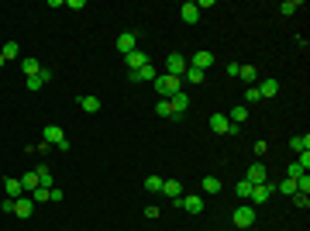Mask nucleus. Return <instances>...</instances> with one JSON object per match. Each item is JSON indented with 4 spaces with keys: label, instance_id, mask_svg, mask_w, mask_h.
Here are the masks:
<instances>
[{
    "label": "nucleus",
    "instance_id": "1",
    "mask_svg": "<svg viewBox=\"0 0 310 231\" xmlns=\"http://www.w3.org/2000/svg\"><path fill=\"white\" fill-rule=\"evenodd\" d=\"M155 90L162 93V100H169L172 93H179V90H183V79H179V76H169V73H165V76H155Z\"/></svg>",
    "mask_w": 310,
    "mask_h": 231
},
{
    "label": "nucleus",
    "instance_id": "2",
    "mask_svg": "<svg viewBox=\"0 0 310 231\" xmlns=\"http://www.w3.org/2000/svg\"><path fill=\"white\" fill-rule=\"evenodd\" d=\"M186 69H190V62H186L179 52H172V56L165 59V73H169V76H179V79H183V73H186Z\"/></svg>",
    "mask_w": 310,
    "mask_h": 231
},
{
    "label": "nucleus",
    "instance_id": "3",
    "mask_svg": "<svg viewBox=\"0 0 310 231\" xmlns=\"http://www.w3.org/2000/svg\"><path fill=\"white\" fill-rule=\"evenodd\" d=\"M135 49H138V35H135V31H121V35H117V52L128 56V52H135Z\"/></svg>",
    "mask_w": 310,
    "mask_h": 231
},
{
    "label": "nucleus",
    "instance_id": "4",
    "mask_svg": "<svg viewBox=\"0 0 310 231\" xmlns=\"http://www.w3.org/2000/svg\"><path fill=\"white\" fill-rule=\"evenodd\" d=\"M234 225H238V228H252V225H255V207L241 204V207L234 211Z\"/></svg>",
    "mask_w": 310,
    "mask_h": 231
},
{
    "label": "nucleus",
    "instance_id": "5",
    "mask_svg": "<svg viewBox=\"0 0 310 231\" xmlns=\"http://www.w3.org/2000/svg\"><path fill=\"white\" fill-rule=\"evenodd\" d=\"M169 104H172V114H176V117H183V114L190 111V93H183V90H179V93H172V97H169Z\"/></svg>",
    "mask_w": 310,
    "mask_h": 231
},
{
    "label": "nucleus",
    "instance_id": "6",
    "mask_svg": "<svg viewBox=\"0 0 310 231\" xmlns=\"http://www.w3.org/2000/svg\"><path fill=\"white\" fill-rule=\"evenodd\" d=\"M245 179H248L252 186H258V183H269V173H265V166H262V162H252V166H248V176H245Z\"/></svg>",
    "mask_w": 310,
    "mask_h": 231
},
{
    "label": "nucleus",
    "instance_id": "7",
    "mask_svg": "<svg viewBox=\"0 0 310 231\" xmlns=\"http://www.w3.org/2000/svg\"><path fill=\"white\" fill-rule=\"evenodd\" d=\"M162 193H165L172 204H179V200H183V183H179V179H162Z\"/></svg>",
    "mask_w": 310,
    "mask_h": 231
},
{
    "label": "nucleus",
    "instance_id": "8",
    "mask_svg": "<svg viewBox=\"0 0 310 231\" xmlns=\"http://www.w3.org/2000/svg\"><path fill=\"white\" fill-rule=\"evenodd\" d=\"M269 197H272V183H258V186H252V193H248L252 204H265Z\"/></svg>",
    "mask_w": 310,
    "mask_h": 231
},
{
    "label": "nucleus",
    "instance_id": "9",
    "mask_svg": "<svg viewBox=\"0 0 310 231\" xmlns=\"http://www.w3.org/2000/svg\"><path fill=\"white\" fill-rule=\"evenodd\" d=\"M176 207H183V211H186V214H200V211H204V200H200V197H197V193H190V197H186V193H183V200H179V204H176Z\"/></svg>",
    "mask_w": 310,
    "mask_h": 231
},
{
    "label": "nucleus",
    "instance_id": "10",
    "mask_svg": "<svg viewBox=\"0 0 310 231\" xmlns=\"http://www.w3.org/2000/svg\"><path fill=\"white\" fill-rule=\"evenodd\" d=\"M124 62L131 66V73H138L142 66H149V56H145L142 49H135V52H128V56H124Z\"/></svg>",
    "mask_w": 310,
    "mask_h": 231
},
{
    "label": "nucleus",
    "instance_id": "11",
    "mask_svg": "<svg viewBox=\"0 0 310 231\" xmlns=\"http://www.w3.org/2000/svg\"><path fill=\"white\" fill-rule=\"evenodd\" d=\"M14 214H17V218H31V214H35V200H31V197H17V200H14Z\"/></svg>",
    "mask_w": 310,
    "mask_h": 231
},
{
    "label": "nucleus",
    "instance_id": "12",
    "mask_svg": "<svg viewBox=\"0 0 310 231\" xmlns=\"http://www.w3.org/2000/svg\"><path fill=\"white\" fill-rule=\"evenodd\" d=\"M155 76H158V73H155V66H142L138 73H128V79H131V83H155Z\"/></svg>",
    "mask_w": 310,
    "mask_h": 231
},
{
    "label": "nucleus",
    "instance_id": "13",
    "mask_svg": "<svg viewBox=\"0 0 310 231\" xmlns=\"http://www.w3.org/2000/svg\"><path fill=\"white\" fill-rule=\"evenodd\" d=\"M190 66H193V69H200V73H207V66H214V52H207V49H204V52H197Z\"/></svg>",
    "mask_w": 310,
    "mask_h": 231
},
{
    "label": "nucleus",
    "instance_id": "14",
    "mask_svg": "<svg viewBox=\"0 0 310 231\" xmlns=\"http://www.w3.org/2000/svg\"><path fill=\"white\" fill-rule=\"evenodd\" d=\"M210 131H214V135H228V131H231L228 114H214V117H210Z\"/></svg>",
    "mask_w": 310,
    "mask_h": 231
},
{
    "label": "nucleus",
    "instance_id": "15",
    "mask_svg": "<svg viewBox=\"0 0 310 231\" xmlns=\"http://www.w3.org/2000/svg\"><path fill=\"white\" fill-rule=\"evenodd\" d=\"M3 193H7V200H17V197H24V186H21V179H3Z\"/></svg>",
    "mask_w": 310,
    "mask_h": 231
},
{
    "label": "nucleus",
    "instance_id": "16",
    "mask_svg": "<svg viewBox=\"0 0 310 231\" xmlns=\"http://www.w3.org/2000/svg\"><path fill=\"white\" fill-rule=\"evenodd\" d=\"M76 100H79V107H83L86 114H97V111H100V97H93V93H79Z\"/></svg>",
    "mask_w": 310,
    "mask_h": 231
},
{
    "label": "nucleus",
    "instance_id": "17",
    "mask_svg": "<svg viewBox=\"0 0 310 231\" xmlns=\"http://www.w3.org/2000/svg\"><path fill=\"white\" fill-rule=\"evenodd\" d=\"M179 17H183L186 24H197V21H200V10H197V3H183V7H179Z\"/></svg>",
    "mask_w": 310,
    "mask_h": 231
},
{
    "label": "nucleus",
    "instance_id": "18",
    "mask_svg": "<svg viewBox=\"0 0 310 231\" xmlns=\"http://www.w3.org/2000/svg\"><path fill=\"white\" fill-rule=\"evenodd\" d=\"M258 93H262V100L265 97H276L279 93V83L276 79H258Z\"/></svg>",
    "mask_w": 310,
    "mask_h": 231
},
{
    "label": "nucleus",
    "instance_id": "19",
    "mask_svg": "<svg viewBox=\"0 0 310 231\" xmlns=\"http://www.w3.org/2000/svg\"><path fill=\"white\" fill-rule=\"evenodd\" d=\"M21 69H24V76L31 79V76H38V73H42V62L28 56V59H21Z\"/></svg>",
    "mask_w": 310,
    "mask_h": 231
},
{
    "label": "nucleus",
    "instance_id": "20",
    "mask_svg": "<svg viewBox=\"0 0 310 231\" xmlns=\"http://www.w3.org/2000/svg\"><path fill=\"white\" fill-rule=\"evenodd\" d=\"M290 149H293L297 155L307 152V149H310V135H293V138H290Z\"/></svg>",
    "mask_w": 310,
    "mask_h": 231
},
{
    "label": "nucleus",
    "instance_id": "21",
    "mask_svg": "<svg viewBox=\"0 0 310 231\" xmlns=\"http://www.w3.org/2000/svg\"><path fill=\"white\" fill-rule=\"evenodd\" d=\"M35 176H38V186L52 190V169H49V166H38V169H35Z\"/></svg>",
    "mask_w": 310,
    "mask_h": 231
},
{
    "label": "nucleus",
    "instance_id": "22",
    "mask_svg": "<svg viewBox=\"0 0 310 231\" xmlns=\"http://www.w3.org/2000/svg\"><path fill=\"white\" fill-rule=\"evenodd\" d=\"M238 76L245 79L248 86H255V83H258V69H255V66H241V69H238Z\"/></svg>",
    "mask_w": 310,
    "mask_h": 231
},
{
    "label": "nucleus",
    "instance_id": "23",
    "mask_svg": "<svg viewBox=\"0 0 310 231\" xmlns=\"http://www.w3.org/2000/svg\"><path fill=\"white\" fill-rule=\"evenodd\" d=\"M0 56H3L7 62H10V59H21V45H17V42H7V45L0 49Z\"/></svg>",
    "mask_w": 310,
    "mask_h": 231
},
{
    "label": "nucleus",
    "instance_id": "24",
    "mask_svg": "<svg viewBox=\"0 0 310 231\" xmlns=\"http://www.w3.org/2000/svg\"><path fill=\"white\" fill-rule=\"evenodd\" d=\"M228 121H231V124H241V121H248V107H245V104H238L231 114H228Z\"/></svg>",
    "mask_w": 310,
    "mask_h": 231
},
{
    "label": "nucleus",
    "instance_id": "25",
    "mask_svg": "<svg viewBox=\"0 0 310 231\" xmlns=\"http://www.w3.org/2000/svg\"><path fill=\"white\" fill-rule=\"evenodd\" d=\"M272 190H279L283 197H293V193H297V183H293V179L286 176V179H279V186H272Z\"/></svg>",
    "mask_w": 310,
    "mask_h": 231
},
{
    "label": "nucleus",
    "instance_id": "26",
    "mask_svg": "<svg viewBox=\"0 0 310 231\" xmlns=\"http://www.w3.org/2000/svg\"><path fill=\"white\" fill-rule=\"evenodd\" d=\"M21 186H24L28 193H35V190H38V176H35V173H24V176H21Z\"/></svg>",
    "mask_w": 310,
    "mask_h": 231
},
{
    "label": "nucleus",
    "instance_id": "27",
    "mask_svg": "<svg viewBox=\"0 0 310 231\" xmlns=\"http://www.w3.org/2000/svg\"><path fill=\"white\" fill-rule=\"evenodd\" d=\"M204 193H221V179L217 176H204Z\"/></svg>",
    "mask_w": 310,
    "mask_h": 231
},
{
    "label": "nucleus",
    "instance_id": "28",
    "mask_svg": "<svg viewBox=\"0 0 310 231\" xmlns=\"http://www.w3.org/2000/svg\"><path fill=\"white\" fill-rule=\"evenodd\" d=\"M183 76H186V83H190V86H200V83H204V73H200V69H193V66H190Z\"/></svg>",
    "mask_w": 310,
    "mask_h": 231
},
{
    "label": "nucleus",
    "instance_id": "29",
    "mask_svg": "<svg viewBox=\"0 0 310 231\" xmlns=\"http://www.w3.org/2000/svg\"><path fill=\"white\" fill-rule=\"evenodd\" d=\"M145 190L149 193H162V176H145Z\"/></svg>",
    "mask_w": 310,
    "mask_h": 231
},
{
    "label": "nucleus",
    "instance_id": "30",
    "mask_svg": "<svg viewBox=\"0 0 310 231\" xmlns=\"http://www.w3.org/2000/svg\"><path fill=\"white\" fill-rule=\"evenodd\" d=\"M155 114H158V117H176V114H172V104H169V100H158V104H155Z\"/></svg>",
    "mask_w": 310,
    "mask_h": 231
},
{
    "label": "nucleus",
    "instance_id": "31",
    "mask_svg": "<svg viewBox=\"0 0 310 231\" xmlns=\"http://www.w3.org/2000/svg\"><path fill=\"white\" fill-rule=\"evenodd\" d=\"M297 10H300V0H286V3H279V14H286V17L297 14Z\"/></svg>",
    "mask_w": 310,
    "mask_h": 231
},
{
    "label": "nucleus",
    "instance_id": "32",
    "mask_svg": "<svg viewBox=\"0 0 310 231\" xmlns=\"http://www.w3.org/2000/svg\"><path fill=\"white\" fill-rule=\"evenodd\" d=\"M258 100H262L258 86H248V90H245V107H248V104H258Z\"/></svg>",
    "mask_w": 310,
    "mask_h": 231
},
{
    "label": "nucleus",
    "instance_id": "33",
    "mask_svg": "<svg viewBox=\"0 0 310 231\" xmlns=\"http://www.w3.org/2000/svg\"><path fill=\"white\" fill-rule=\"evenodd\" d=\"M234 193H238V197H248V193H252V183H248V179H238Z\"/></svg>",
    "mask_w": 310,
    "mask_h": 231
},
{
    "label": "nucleus",
    "instance_id": "34",
    "mask_svg": "<svg viewBox=\"0 0 310 231\" xmlns=\"http://www.w3.org/2000/svg\"><path fill=\"white\" fill-rule=\"evenodd\" d=\"M293 204L307 211V207H310V193H293Z\"/></svg>",
    "mask_w": 310,
    "mask_h": 231
},
{
    "label": "nucleus",
    "instance_id": "35",
    "mask_svg": "<svg viewBox=\"0 0 310 231\" xmlns=\"http://www.w3.org/2000/svg\"><path fill=\"white\" fill-rule=\"evenodd\" d=\"M31 200H38V204H42V200H49V190H45V186H38V190L31 193Z\"/></svg>",
    "mask_w": 310,
    "mask_h": 231
},
{
    "label": "nucleus",
    "instance_id": "36",
    "mask_svg": "<svg viewBox=\"0 0 310 231\" xmlns=\"http://www.w3.org/2000/svg\"><path fill=\"white\" fill-rule=\"evenodd\" d=\"M297 166H300V169L307 173V169H310V152H300V159H297Z\"/></svg>",
    "mask_w": 310,
    "mask_h": 231
},
{
    "label": "nucleus",
    "instance_id": "37",
    "mask_svg": "<svg viewBox=\"0 0 310 231\" xmlns=\"http://www.w3.org/2000/svg\"><path fill=\"white\" fill-rule=\"evenodd\" d=\"M49 200H52V204H59V200H62V190H59V186H52V190H49Z\"/></svg>",
    "mask_w": 310,
    "mask_h": 231
},
{
    "label": "nucleus",
    "instance_id": "38",
    "mask_svg": "<svg viewBox=\"0 0 310 231\" xmlns=\"http://www.w3.org/2000/svg\"><path fill=\"white\" fill-rule=\"evenodd\" d=\"M31 152H42V155H45V152H52V145H49V142H45V138H42V142H38V145H35V149H31Z\"/></svg>",
    "mask_w": 310,
    "mask_h": 231
},
{
    "label": "nucleus",
    "instance_id": "39",
    "mask_svg": "<svg viewBox=\"0 0 310 231\" xmlns=\"http://www.w3.org/2000/svg\"><path fill=\"white\" fill-rule=\"evenodd\" d=\"M42 86H45V83H42L38 76H31V79H28V90H42Z\"/></svg>",
    "mask_w": 310,
    "mask_h": 231
},
{
    "label": "nucleus",
    "instance_id": "40",
    "mask_svg": "<svg viewBox=\"0 0 310 231\" xmlns=\"http://www.w3.org/2000/svg\"><path fill=\"white\" fill-rule=\"evenodd\" d=\"M3 66H7V59H3V56H0V69H3Z\"/></svg>",
    "mask_w": 310,
    "mask_h": 231
}]
</instances>
